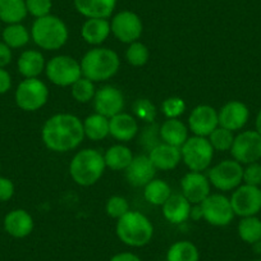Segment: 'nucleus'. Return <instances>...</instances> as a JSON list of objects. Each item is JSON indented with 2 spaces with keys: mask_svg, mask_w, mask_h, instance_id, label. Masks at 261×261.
<instances>
[{
  "mask_svg": "<svg viewBox=\"0 0 261 261\" xmlns=\"http://www.w3.org/2000/svg\"><path fill=\"white\" fill-rule=\"evenodd\" d=\"M162 207L163 215L168 222L172 224H180L190 219L192 205L183 195H179V193L173 195L172 193V196L164 202Z\"/></svg>",
  "mask_w": 261,
  "mask_h": 261,
  "instance_id": "23",
  "label": "nucleus"
},
{
  "mask_svg": "<svg viewBox=\"0 0 261 261\" xmlns=\"http://www.w3.org/2000/svg\"><path fill=\"white\" fill-rule=\"evenodd\" d=\"M12 59H13L12 49L3 41H0V68H6L7 65L11 64Z\"/></svg>",
  "mask_w": 261,
  "mask_h": 261,
  "instance_id": "44",
  "label": "nucleus"
},
{
  "mask_svg": "<svg viewBox=\"0 0 261 261\" xmlns=\"http://www.w3.org/2000/svg\"><path fill=\"white\" fill-rule=\"evenodd\" d=\"M29 14L35 18L49 16L53 8V0H26Z\"/></svg>",
  "mask_w": 261,
  "mask_h": 261,
  "instance_id": "41",
  "label": "nucleus"
},
{
  "mask_svg": "<svg viewBox=\"0 0 261 261\" xmlns=\"http://www.w3.org/2000/svg\"><path fill=\"white\" fill-rule=\"evenodd\" d=\"M139 134V123L136 118L128 113H119L109 119V135L118 141L127 142L134 140Z\"/></svg>",
  "mask_w": 261,
  "mask_h": 261,
  "instance_id": "20",
  "label": "nucleus"
},
{
  "mask_svg": "<svg viewBox=\"0 0 261 261\" xmlns=\"http://www.w3.org/2000/svg\"><path fill=\"white\" fill-rule=\"evenodd\" d=\"M26 0H0V21L6 24L21 23L27 17Z\"/></svg>",
  "mask_w": 261,
  "mask_h": 261,
  "instance_id": "27",
  "label": "nucleus"
},
{
  "mask_svg": "<svg viewBox=\"0 0 261 261\" xmlns=\"http://www.w3.org/2000/svg\"><path fill=\"white\" fill-rule=\"evenodd\" d=\"M82 77L92 82H104L117 74L120 59L117 53L108 47H94L81 59Z\"/></svg>",
  "mask_w": 261,
  "mask_h": 261,
  "instance_id": "2",
  "label": "nucleus"
},
{
  "mask_svg": "<svg viewBox=\"0 0 261 261\" xmlns=\"http://www.w3.org/2000/svg\"><path fill=\"white\" fill-rule=\"evenodd\" d=\"M252 261H261V260H260V258H257V260H252Z\"/></svg>",
  "mask_w": 261,
  "mask_h": 261,
  "instance_id": "50",
  "label": "nucleus"
},
{
  "mask_svg": "<svg viewBox=\"0 0 261 261\" xmlns=\"http://www.w3.org/2000/svg\"><path fill=\"white\" fill-rule=\"evenodd\" d=\"M243 182L245 185L257 186L261 185V164L258 163H251L243 169Z\"/></svg>",
  "mask_w": 261,
  "mask_h": 261,
  "instance_id": "42",
  "label": "nucleus"
},
{
  "mask_svg": "<svg viewBox=\"0 0 261 261\" xmlns=\"http://www.w3.org/2000/svg\"><path fill=\"white\" fill-rule=\"evenodd\" d=\"M230 154L240 164L257 163L261 159V135L257 130H243L234 137Z\"/></svg>",
  "mask_w": 261,
  "mask_h": 261,
  "instance_id": "11",
  "label": "nucleus"
},
{
  "mask_svg": "<svg viewBox=\"0 0 261 261\" xmlns=\"http://www.w3.org/2000/svg\"><path fill=\"white\" fill-rule=\"evenodd\" d=\"M118 238L130 247H144L154 236V225L140 212H128L119 218L115 227Z\"/></svg>",
  "mask_w": 261,
  "mask_h": 261,
  "instance_id": "5",
  "label": "nucleus"
},
{
  "mask_svg": "<svg viewBox=\"0 0 261 261\" xmlns=\"http://www.w3.org/2000/svg\"><path fill=\"white\" fill-rule=\"evenodd\" d=\"M110 261H142L136 253L132 252H120L113 256Z\"/></svg>",
  "mask_w": 261,
  "mask_h": 261,
  "instance_id": "46",
  "label": "nucleus"
},
{
  "mask_svg": "<svg viewBox=\"0 0 261 261\" xmlns=\"http://www.w3.org/2000/svg\"><path fill=\"white\" fill-rule=\"evenodd\" d=\"M229 200L234 214L241 218L255 217L261 212V188L257 186H238Z\"/></svg>",
  "mask_w": 261,
  "mask_h": 261,
  "instance_id": "13",
  "label": "nucleus"
},
{
  "mask_svg": "<svg viewBox=\"0 0 261 261\" xmlns=\"http://www.w3.org/2000/svg\"><path fill=\"white\" fill-rule=\"evenodd\" d=\"M45 73L49 81L55 86H72L82 77L81 64L69 55H58L46 63Z\"/></svg>",
  "mask_w": 261,
  "mask_h": 261,
  "instance_id": "7",
  "label": "nucleus"
},
{
  "mask_svg": "<svg viewBox=\"0 0 261 261\" xmlns=\"http://www.w3.org/2000/svg\"><path fill=\"white\" fill-rule=\"evenodd\" d=\"M95 82L90 81V80L81 77L77 80L73 85H72V96L76 101L81 102V104H86L94 100L95 94H96V89H95Z\"/></svg>",
  "mask_w": 261,
  "mask_h": 261,
  "instance_id": "34",
  "label": "nucleus"
},
{
  "mask_svg": "<svg viewBox=\"0 0 261 261\" xmlns=\"http://www.w3.org/2000/svg\"><path fill=\"white\" fill-rule=\"evenodd\" d=\"M150 51L145 44L140 41H135L129 44L125 50V59L134 67H142L149 62Z\"/></svg>",
  "mask_w": 261,
  "mask_h": 261,
  "instance_id": "35",
  "label": "nucleus"
},
{
  "mask_svg": "<svg viewBox=\"0 0 261 261\" xmlns=\"http://www.w3.org/2000/svg\"><path fill=\"white\" fill-rule=\"evenodd\" d=\"M49 99V89L39 79H24L19 82L14 92V100L23 112H36L41 109Z\"/></svg>",
  "mask_w": 261,
  "mask_h": 261,
  "instance_id": "8",
  "label": "nucleus"
},
{
  "mask_svg": "<svg viewBox=\"0 0 261 261\" xmlns=\"http://www.w3.org/2000/svg\"><path fill=\"white\" fill-rule=\"evenodd\" d=\"M82 123H84L85 137L91 141H101L109 136V118L104 115L95 113L89 115Z\"/></svg>",
  "mask_w": 261,
  "mask_h": 261,
  "instance_id": "28",
  "label": "nucleus"
},
{
  "mask_svg": "<svg viewBox=\"0 0 261 261\" xmlns=\"http://www.w3.org/2000/svg\"><path fill=\"white\" fill-rule=\"evenodd\" d=\"M185 100L177 96L168 97V99H165L162 104V112L163 114L167 117V119H170V118H178L179 115H182L183 113H185Z\"/></svg>",
  "mask_w": 261,
  "mask_h": 261,
  "instance_id": "39",
  "label": "nucleus"
},
{
  "mask_svg": "<svg viewBox=\"0 0 261 261\" xmlns=\"http://www.w3.org/2000/svg\"><path fill=\"white\" fill-rule=\"evenodd\" d=\"M0 32H2V21H0Z\"/></svg>",
  "mask_w": 261,
  "mask_h": 261,
  "instance_id": "49",
  "label": "nucleus"
},
{
  "mask_svg": "<svg viewBox=\"0 0 261 261\" xmlns=\"http://www.w3.org/2000/svg\"><path fill=\"white\" fill-rule=\"evenodd\" d=\"M188 127L195 136L209 137L219 127L218 112L210 105H197L188 117Z\"/></svg>",
  "mask_w": 261,
  "mask_h": 261,
  "instance_id": "14",
  "label": "nucleus"
},
{
  "mask_svg": "<svg viewBox=\"0 0 261 261\" xmlns=\"http://www.w3.org/2000/svg\"><path fill=\"white\" fill-rule=\"evenodd\" d=\"M134 159L129 147L124 145H114L107 150L104 155L105 165L112 170H125Z\"/></svg>",
  "mask_w": 261,
  "mask_h": 261,
  "instance_id": "29",
  "label": "nucleus"
},
{
  "mask_svg": "<svg viewBox=\"0 0 261 261\" xmlns=\"http://www.w3.org/2000/svg\"><path fill=\"white\" fill-rule=\"evenodd\" d=\"M105 212L108 217L119 219L129 212V204L123 196H112L105 205Z\"/></svg>",
  "mask_w": 261,
  "mask_h": 261,
  "instance_id": "38",
  "label": "nucleus"
},
{
  "mask_svg": "<svg viewBox=\"0 0 261 261\" xmlns=\"http://www.w3.org/2000/svg\"><path fill=\"white\" fill-rule=\"evenodd\" d=\"M202 218L214 227H227L234 218L230 200L222 193H210L200 204Z\"/></svg>",
  "mask_w": 261,
  "mask_h": 261,
  "instance_id": "9",
  "label": "nucleus"
},
{
  "mask_svg": "<svg viewBox=\"0 0 261 261\" xmlns=\"http://www.w3.org/2000/svg\"><path fill=\"white\" fill-rule=\"evenodd\" d=\"M4 230L13 238H26L32 233L35 227L34 218L27 210L14 209L11 210L4 217Z\"/></svg>",
  "mask_w": 261,
  "mask_h": 261,
  "instance_id": "19",
  "label": "nucleus"
},
{
  "mask_svg": "<svg viewBox=\"0 0 261 261\" xmlns=\"http://www.w3.org/2000/svg\"><path fill=\"white\" fill-rule=\"evenodd\" d=\"M159 134L164 144L182 147L188 139V128L178 118H170L160 125Z\"/></svg>",
  "mask_w": 261,
  "mask_h": 261,
  "instance_id": "25",
  "label": "nucleus"
},
{
  "mask_svg": "<svg viewBox=\"0 0 261 261\" xmlns=\"http://www.w3.org/2000/svg\"><path fill=\"white\" fill-rule=\"evenodd\" d=\"M238 236L250 245L261 242V220L257 217H246L238 223Z\"/></svg>",
  "mask_w": 261,
  "mask_h": 261,
  "instance_id": "33",
  "label": "nucleus"
},
{
  "mask_svg": "<svg viewBox=\"0 0 261 261\" xmlns=\"http://www.w3.org/2000/svg\"><path fill=\"white\" fill-rule=\"evenodd\" d=\"M210 180L201 172H190L180 180L182 195L191 202L199 205L210 195Z\"/></svg>",
  "mask_w": 261,
  "mask_h": 261,
  "instance_id": "16",
  "label": "nucleus"
},
{
  "mask_svg": "<svg viewBox=\"0 0 261 261\" xmlns=\"http://www.w3.org/2000/svg\"><path fill=\"white\" fill-rule=\"evenodd\" d=\"M190 218H192L193 220H200L202 219V210H201V206L199 205H195V206L191 209V214H190Z\"/></svg>",
  "mask_w": 261,
  "mask_h": 261,
  "instance_id": "47",
  "label": "nucleus"
},
{
  "mask_svg": "<svg viewBox=\"0 0 261 261\" xmlns=\"http://www.w3.org/2000/svg\"><path fill=\"white\" fill-rule=\"evenodd\" d=\"M14 183L11 178L0 175V202H7L14 196Z\"/></svg>",
  "mask_w": 261,
  "mask_h": 261,
  "instance_id": "43",
  "label": "nucleus"
},
{
  "mask_svg": "<svg viewBox=\"0 0 261 261\" xmlns=\"http://www.w3.org/2000/svg\"><path fill=\"white\" fill-rule=\"evenodd\" d=\"M248 118H250V110L247 105L238 100L228 101L218 112L219 127L227 128L232 132L242 129L248 122Z\"/></svg>",
  "mask_w": 261,
  "mask_h": 261,
  "instance_id": "17",
  "label": "nucleus"
},
{
  "mask_svg": "<svg viewBox=\"0 0 261 261\" xmlns=\"http://www.w3.org/2000/svg\"><path fill=\"white\" fill-rule=\"evenodd\" d=\"M74 8L86 18L108 19L117 7V0H73Z\"/></svg>",
  "mask_w": 261,
  "mask_h": 261,
  "instance_id": "22",
  "label": "nucleus"
},
{
  "mask_svg": "<svg viewBox=\"0 0 261 261\" xmlns=\"http://www.w3.org/2000/svg\"><path fill=\"white\" fill-rule=\"evenodd\" d=\"M149 158L156 170H172L182 162L180 147L162 142L149 151Z\"/></svg>",
  "mask_w": 261,
  "mask_h": 261,
  "instance_id": "21",
  "label": "nucleus"
},
{
  "mask_svg": "<svg viewBox=\"0 0 261 261\" xmlns=\"http://www.w3.org/2000/svg\"><path fill=\"white\" fill-rule=\"evenodd\" d=\"M159 128L160 127H158V125L154 124V123H150L149 127L145 128L144 132H142L141 136H140V145H142L147 151H151L155 146L162 144V142H159V139H160Z\"/></svg>",
  "mask_w": 261,
  "mask_h": 261,
  "instance_id": "40",
  "label": "nucleus"
},
{
  "mask_svg": "<svg viewBox=\"0 0 261 261\" xmlns=\"http://www.w3.org/2000/svg\"><path fill=\"white\" fill-rule=\"evenodd\" d=\"M209 142L212 144L213 149L217 151H230L233 141H234V136H233L232 130L227 129V128L218 127L214 129L209 136Z\"/></svg>",
  "mask_w": 261,
  "mask_h": 261,
  "instance_id": "36",
  "label": "nucleus"
},
{
  "mask_svg": "<svg viewBox=\"0 0 261 261\" xmlns=\"http://www.w3.org/2000/svg\"><path fill=\"white\" fill-rule=\"evenodd\" d=\"M107 168L104 155L95 149H84L77 152L69 163L72 179L82 187H90L99 182Z\"/></svg>",
  "mask_w": 261,
  "mask_h": 261,
  "instance_id": "3",
  "label": "nucleus"
},
{
  "mask_svg": "<svg viewBox=\"0 0 261 261\" xmlns=\"http://www.w3.org/2000/svg\"><path fill=\"white\" fill-rule=\"evenodd\" d=\"M12 89V76L6 68H0V95H4Z\"/></svg>",
  "mask_w": 261,
  "mask_h": 261,
  "instance_id": "45",
  "label": "nucleus"
},
{
  "mask_svg": "<svg viewBox=\"0 0 261 261\" xmlns=\"http://www.w3.org/2000/svg\"><path fill=\"white\" fill-rule=\"evenodd\" d=\"M69 31L68 27L59 17L49 16L36 18L31 27V39L35 44L44 50L60 49L68 41Z\"/></svg>",
  "mask_w": 261,
  "mask_h": 261,
  "instance_id": "4",
  "label": "nucleus"
},
{
  "mask_svg": "<svg viewBox=\"0 0 261 261\" xmlns=\"http://www.w3.org/2000/svg\"><path fill=\"white\" fill-rule=\"evenodd\" d=\"M199 248L190 241L173 243L167 252V261H199Z\"/></svg>",
  "mask_w": 261,
  "mask_h": 261,
  "instance_id": "32",
  "label": "nucleus"
},
{
  "mask_svg": "<svg viewBox=\"0 0 261 261\" xmlns=\"http://www.w3.org/2000/svg\"><path fill=\"white\" fill-rule=\"evenodd\" d=\"M255 125H256V129H255V130H257L258 134L261 135V110H260V112H258L257 117H256Z\"/></svg>",
  "mask_w": 261,
  "mask_h": 261,
  "instance_id": "48",
  "label": "nucleus"
},
{
  "mask_svg": "<svg viewBox=\"0 0 261 261\" xmlns=\"http://www.w3.org/2000/svg\"><path fill=\"white\" fill-rule=\"evenodd\" d=\"M172 196L170 186L163 179H152L144 188V197L147 202L155 206H163Z\"/></svg>",
  "mask_w": 261,
  "mask_h": 261,
  "instance_id": "30",
  "label": "nucleus"
},
{
  "mask_svg": "<svg viewBox=\"0 0 261 261\" xmlns=\"http://www.w3.org/2000/svg\"><path fill=\"white\" fill-rule=\"evenodd\" d=\"M110 30L115 39L123 44L139 41L144 31V24L139 14L130 11H122L115 14L110 22Z\"/></svg>",
  "mask_w": 261,
  "mask_h": 261,
  "instance_id": "12",
  "label": "nucleus"
},
{
  "mask_svg": "<svg viewBox=\"0 0 261 261\" xmlns=\"http://www.w3.org/2000/svg\"><path fill=\"white\" fill-rule=\"evenodd\" d=\"M0 170H2V163H0Z\"/></svg>",
  "mask_w": 261,
  "mask_h": 261,
  "instance_id": "51",
  "label": "nucleus"
},
{
  "mask_svg": "<svg viewBox=\"0 0 261 261\" xmlns=\"http://www.w3.org/2000/svg\"><path fill=\"white\" fill-rule=\"evenodd\" d=\"M210 185L219 191H233L243 182L242 164L233 160H223L209 169Z\"/></svg>",
  "mask_w": 261,
  "mask_h": 261,
  "instance_id": "10",
  "label": "nucleus"
},
{
  "mask_svg": "<svg viewBox=\"0 0 261 261\" xmlns=\"http://www.w3.org/2000/svg\"><path fill=\"white\" fill-rule=\"evenodd\" d=\"M94 108L97 114H101L110 119L112 117L123 112L124 96L117 87L104 86L97 90L95 94Z\"/></svg>",
  "mask_w": 261,
  "mask_h": 261,
  "instance_id": "15",
  "label": "nucleus"
},
{
  "mask_svg": "<svg viewBox=\"0 0 261 261\" xmlns=\"http://www.w3.org/2000/svg\"><path fill=\"white\" fill-rule=\"evenodd\" d=\"M41 139L45 146L51 151H71L77 149L84 141V123L76 115L59 113L50 117L44 123Z\"/></svg>",
  "mask_w": 261,
  "mask_h": 261,
  "instance_id": "1",
  "label": "nucleus"
},
{
  "mask_svg": "<svg viewBox=\"0 0 261 261\" xmlns=\"http://www.w3.org/2000/svg\"><path fill=\"white\" fill-rule=\"evenodd\" d=\"M4 44L8 45L11 49H21L26 46L31 39V32L22 23L7 24L6 29L2 31Z\"/></svg>",
  "mask_w": 261,
  "mask_h": 261,
  "instance_id": "31",
  "label": "nucleus"
},
{
  "mask_svg": "<svg viewBox=\"0 0 261 261\" xmlns=\"http://www.w3.org/2000/svg\"><path fill=\"white\" fill-rule=\"evenodd\" d=\"M110 32L112 30H110V22L108 19L87 18L82 24L81 36L87 44L97 46L109 37Z\"/></svg>",
  "mask_w": 261,
  "mask_h": 261,
  "instance_id": "26",
  "label": "nucleus"
},
{
  "mask_svg": "<svg viewBox=\"0 0 261 261\" xmlns=\"http://www.w3.org/2000/svg\"><path fill=\"white\" fill-rule=\"evenodd\" d=\"M156 174V168L150 160L149 155H137L134 156L130 164L125 169V177L128 182L135 187H145L151 182Z\"/></svg>",
  "mask_w": 261,
  "mask_h": 261,
  "instance_id": "18",
  "label": "nucleus"
},
{
  "mask_svg": "<svg viewBox=\"0 0 261 261\" xmlns=\"http://www.w3.org/2000/svg\"><path fill=\"white\" fill-rule=\"evenodd\" d=\"M182 160L191 172H204L214 158V149L206 137L193 136L180 147Z\"/></svg>",
  "mask_w": 261,
  "mask_h": 261,
  "instance_id": "6",
  "label": "nucleus"
},
{
  "mask_svg": "<svg viewBox=\"0 0 261 261\" xmlns=\"http://www.w3.org/2000/svg\"><path fill=\"white\" fill-rule=\"evenodd\" d=\"M46 63L39 50H24L17 60V68L24 79H37L44 72Z\"/></svg>",
  "mask_w": 261,
  "mask_h": 261,
  "instance_id": "24",
  "label": "nucleus"
},
{
  "mask_svg": "<svg viewBox=\"0 0 261 261\" xmlns=\"http://www.w3.org/2000/svg\"><path fill=\"white\" fill-rule=\"evenodd\" d=\"M135 115L146 123H154L156 118V108L149 99H137L132 105Z\"/></svg>",
  "mask_w": 261,
  "mask_h": 261,
  "instance_id": "37",
  "label": "nucleus"
}]
</instances>
